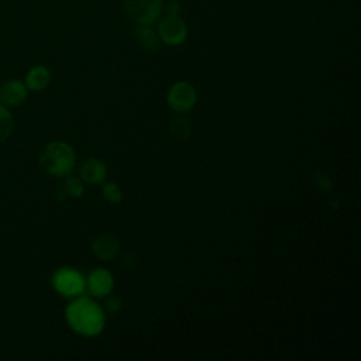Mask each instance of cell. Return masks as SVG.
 Wrapping results in <instances>:
<instances>
[{"label":"cell","mask_w":361,"mask_h":361,"mask_svg":"<svg viewBox=\"0 0 361 361\" xmlns=\"http://www.w3.org/2000/svg\"><path fill=\"white\" fill-rule=\"evenodd\" d=\"M71 329L82 336H97L103 332L106 318L103 309L90 298H78L65 311Z\"/></svg>","instance_id":"cell-1"},{"label":"cell","mask_w":361,"mask_h":361,"mask_svg":"<svg viewBox=\"0 0 361 361\" xmlns=\"http://www.w3.org/2000/svg\"><path fill=\"white\" fill-rule=\"evenodd\" d=\"M40 164L50 175L65 177L75 167V153L69 144L55 142L41 151Z\"/></svg>","instance_id":"cell-2"},{"label":"cell","mask_w":361,"mask_h":361,"mask_svg":"<svg viewBox=\"0 0 361 361\" xmlns=\"http://www.w3.org/2000/svg\"><path fill=\"white\" fill-rule=\"evenodd\" d=\"M53 285L64 297H79L86 288V281L79 271L61 268L54 274Z\"/></svg>","instance_id":"cell-3"},{"label":"cell","mask_w":361,"mask_h":361,"mask_svg":"<svg viewBox=\"0 0 361 361\" xmlns=\"http://www.w3.org/2000/svg\"><path fill=\"white\" fill-rule=\"evenodd\" d=\"M161 0H125V12L139 25H151L161 13Z\"/></svg>","instance_id":"cell-4"},{"label":"cell","mask_w":361,"mask_h":361,"mask_svg":"<svg viewBox=\"0 0 361 361\" xmlns=\"http://www.w3.org/2000/svg\"><path fill=\"white\" fill-rule=\"evenodd\" d=\"M196 90L188 82H177L167 93L168 106L179 113L189 111L196 104Z\"/></svg>","instance_id":"cell-5"},{"label":"cell","mask_w":361,"mask_h":361,"mask_svg":"<svg viewBox=\"0 0 361 361\" xmlns=\"http://www.w3.org/2000/svg\"><path fill=\"white\" fill-rule=\"evenodd\" d=\"M188 34L185 23L178 16H167L158 25V36L168 46H179Z\"/></svg>","instance_id":"cell-6"},{"label":"cell","mask_w":361,"mask_h":361,"mask_svg":"<svg viewBox=\"0 0 361 361\" xmlns=\"http://www.w3.org/2000/svg\"><path fill=\"white\" fill-rule=\"evenodd\" d=\"M113 275L104 270V268H96L95 271L90 273V275L88 277V282L86 287L89 290V292L93 297L97 298H103L107 297L111 290H113Z\"/></svg>","instance_id":"cell-7"},{"label":"cell","mask_w":361,"mask_h":361,"mask_svg":"<svg viewBox=\"0 0 361 361\" xmlns=\"http://www.w3.org/2000/svg\"><path fill=\"white\" fill-rule=\"evenodd\" d=\"M92 250L95 253V256L102 260V261H110L114 257H117L118 252H120V245L118 240L111 236V234H102L97 236L93 243H92Z\"/></svg>","instance_id":"cell-8"},{"label":"cell","mask_w":361,"mask_h":361,"mask_svg":"<svg viewBox=\"0 0 361 361\" xmlns=\"http://www.w3.org/2000/svg\"><path fill=\"white\" fill-rule=\"evenodd\" d=\"M106 175L107 170L104 163L95 157L85 160L81 165V177L86 184L97 185L106 179Z\"/></svg>","instance_id":"cell-9"},{"label":"cell","mask_w":361,"mask_h":361,"mask_svg":"<svg viewBox=\"0 0 361 361\" xmlns=\"http://www.w3.org/2000/svg\"><path fill=\"white\" fill-rule=\"evenodd\" d=\"M27 96L26 86L19 81H11L8 82L2 90H0V102L4 104H20Z\"/></svg>","instance_id":"cell-10"},{"label":"cell","mask_w":361,"mask_h":361,"mask_svg":"<svg viewBox=\"0 0 361 361\" xmlns=\"http://www.w3.org/2000/svg\"><path fill=\"white\" fill-rule=\"evenodd\" d=\"M136 39L139 41V44L142 46V48L147 53H156L160 50V40L157 33L154 32L153 27H150V25H139L136 32Z\"/></svg>","instance_id":"cell-11"},{"label":"cell","mask_w":361,"mask_h":361,"mask_svg":"<svg viewBox=\"0 0 361 361\" xmlns=\"http://www.w3.org/2000/svg\"><path fill=\"white\" fill-rule=\"evenodd\" d=\"M50 82V71L46 67H36L27 74V86L32 90H41Z\"/></svg>","instance_id":"cell-12"},{"label":"cell","mask_w":361,"mask_h":361,"mask_svg":"<svg viewBox=\"0 0 361 361\" xmlns=\"http://www.w3.org/2000/svg\"><path fill=\"white\" fill-rule=\"evenodd\" d=\"M170 132L172 135L174 139L177 140H186L192 132V126L189 123V120L182 117V116H177L171 120L170 123Z\"/></svg>","instance_id":"cell-13"},{"label":"cell","mask_w":361,"mask_h":361,"mask_svg":"<svg viewBox=\"0 0 361 361\" xmlns=\"http://www.w3.org/2000/svg\"><path fill=\"white\" fill-rule=\"evenodd\" d=\"M12 129H13V117L4 104H0V143L9 137Z\"/></svg>","instance_id":"cell-14"},{"label":"cell","mask_w":361,"mask_h":361,"mask_svg":"<svg viewBox=\"0 0 361 361\" xmlns=\"http://www.w3.org/2000/svg\"><path fill=\"white\" fill-rule=\"evenodd\" d=\"M103 196L110 202V203H120L123 199V192L118 188V185L113 182H107L103 185Z\"/></svg>","instance_id":"cell-15"},{"label":"cell","mask_w":361,"mask_h":361,"mask_svg":"<svg viewBox=\"0 0 361 361\" xmlns=\"http://www.w3.org/2000/svg\"><path fill=\"white\" fill-rule=\"evenodd\" d=\"M65 191L74 198H81L83 195V185L78 178L71 177L65 182Z\"/></svg>","instance_id":"cell-16"},{"label":"cell","mask_w":361,"mask_h":361,"mask_svg":"<svg viewBox=\"0 0 361 361\" xmlns=\"http://www.w3.org/2000/svg\"><path fill=\"white\" fill-rule=\"evenodd\" d=\"M104 308H106V311H107L109 313L114 315V313H117V312L122 311V308H123V302L120 301L117 297H110V298H107V299H106V302H104Z\"/></svg>","instance_id":"cell-17"},{"label":"cell","mask_w":361,"mask_h":361,"mask_svg":"<svg viewBox=\"0 0 361 361\" xmlns=\"http://www.w3.org/2000/svg\"><path fill=\"white\" fill-rule=\"evenodd\" d=\"M165 12H167V16H178V12H179L178 4H171V5H168L167 9H165Z\"/></svg>","instance_id":"cell-18"},{"label":"cell","mask_w":361,"mask_h":361,"mask_svg":"<svg viewBox=\"0 0 361 361\" xmlns=\"http://www.w3.org/2000/svg\"><path fill=\"white\" fill-rule=\"evenodd\" d=\"M316 179H318L316 182H318V185H319V186H322V185H323V188H325V189H326L327 186L330 188V179H329L327 177H325V175H323V179H320L319 177H318Z\"/></svg>","instance_id":"cell-19"}]
</instances>
